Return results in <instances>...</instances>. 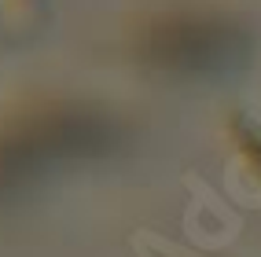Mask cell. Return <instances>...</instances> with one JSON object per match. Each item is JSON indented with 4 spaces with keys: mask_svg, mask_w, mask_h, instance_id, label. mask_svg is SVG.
I'll return each mask as SVG.
<instances>
[{
    "mask_svg": "<svg viewBox=\"0 0 261 257\" xmlns=\"http://www.w3.org/2000/svg\"><path fill=\"white\" fill-rule=\"evenodd\" d=\"M243 48H247V37L239 26L202 11H166L136 30V51L151 66L180 74L224 70Z\"/></svg>",
    "mask_w": 261,
    "mask_h": 257,
    "instance_id": "cell-1",
    "label": "cell"
}]
</instances>
